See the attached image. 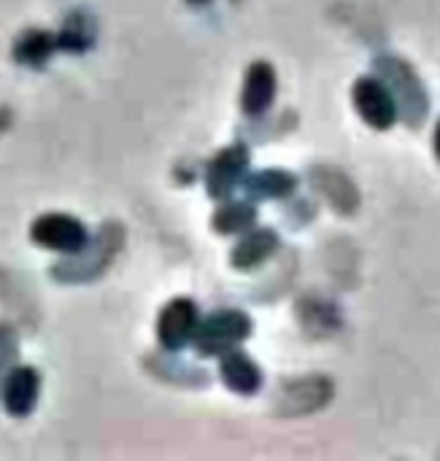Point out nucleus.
I'll return each instance as SVG.
<instances>
[{
  "mask_svg": "<svg viewBox=\"0 0 440 461\" xmlns=\"http://www.w3.org/2000/svg\"><path fill=\"white\" fill-rule=\"evenodd\" d=\"M41 392V378L32 367H14L3 381V405L11 416L24 419L32 413Z\"/></svg>",
  "mask_w": 440,
  "mask_h": 461,
  "instance_id": "0eeeda50",
  "label": "nucleus"
},
{
  "mask_svg": "<svg viewBox=\"0 0 440 461\" xmlns=\"http://www.w3.org/2000/svg\"><path fill=\"white\" fill-rule=\"evenodd\" d=\"M195 332H197V308H195V303L187 300V297H179V300L168 303L165 311L160 313V321H157L160 343L168 351H181L184 346H189L195 340Z\"/></svg>",
  "mask_w": 440,
  "mask_h": 461,
  "instance_id": "39448f33",
  "label": "nucleus"
},
{
  "mask_svg": "<svg viewBox=\"0 0 440 461\" xmlns=\"http://www.w3.org/2000/svg\"><path fill=\"white\" fill-rule=\"evenodd\" d=\"M243 186H246L249 197H254V200H281L295 192L298 178L287 170H260V173L243 178Z\"/></svg>",
  "mask_w": 440,
  "mask_h": 461,
  "instance_id": "f8f14e48",
  "label": "nucleus"
},
{
  "mask_svg": "<svg viewBox=\"0 0 440 461\" xmlns=\"http://www.w3.org/2000/svg\"><path fill=\"white\" fill-rule=\"evenodd\" d=\"M354 105L360 116L376 130H390L398 122L395 97L387 89V84L379 78H360L354 84Z\"/></svg>",
  "mask_w": 440,
  "mask_h": 461,
  "instance_id": "20e7f679",
  "label": "nucleus"
},
{
  "mask_svg": "<svg viewBox=\"0 0 440 461\" xmlns=\"http://www.w3.org/2000/svg\"><path fill=\"white\" fill-rule=\"evenodd\" d=\"M316 186L333 200V205H338L341 211L352 213L357 205H360V194L354 192L352 181H346L338 170H325L319 167L316 170Z\"/></svg>",
  "mask_w": 440,
  "mask_h": 461,
  "instance_id": "4468645a",
  "label": "nucleus"
},
{
  "mask_svg": "<svg viewBox=\"0 0 440 461\" xmlns=\"http://www.w3.org/2000/svg\"><path fill=\"white\" fill-rule=\"evenodd\" d=\"M276 97V73L268 62H254L246 70V81H243V95H241V105L249 116H260L270 108Z\"/></svg>",
  "mask_w": 440,
  "mask_h": 461,
  "instance_id": "6e6552de",
  "label": "nucleus"
},
{
  "mask_svg": "<svg viewBox=\"0 0 440 461\" xmlns=\"http://www.w3.org/2000/svg\"><path fill=\"white\" fill-rule=\"evenodd\" d=\"M246 165H249V151L235 143L225 151H219L211 165H208V173H206V186L211 192V197H227L246 176Z\"/></svg>",
  "mask_w": 440,
  "mask_h": 461,
  "instance_id": "423d86ee",
  "label": "nucleus"
},
{
  "mask_svg": "<svg viewBox=\"0 0 440 461\" xmlns=\"http://www.w3.org/2000/svg\"><path fill=\"white\" fill-rule=\"evenodd\" d=\"M257 221V208L243 200H230L214 213V230L222 235H235L243 230H252Z\"/></svg>",
  "mask_w": 440,
  "mask_h": 461,
  "instance_id": "ddd939ff",
  "label": "nucleus"
},
{
  "mask_svg": "<svg viewBox=\"0 0 440 461\" xmlns=\"http://www.w3.org/2000/svg\"><path fill=\"white\" fill-rule=\"evenodd\" d=\"M376 70L384 78L387 89L392 92L395 105H398V113L411 127H419L425 122V116H427L430 103H427V92H425L422 81L417 78L414 68L406 59L381 57V59H376Z\"/></svg>",
  "mask_w": 440,
  "mask_h": 461,
  "instance_id": "f257e3e1",
  "label": "nucleus"
},
{
  "mask_svg": "<svg viewBox=\"0 0 440 461\" xmlns=\"http://www.w3.org/2000/svg\"><path fill=\"white\" fill-rule=\"evenodd\" d=\"M30 235L43 249L62 251V254H81L89 240L84 224L68 213H46V216L35 219Z\"/></svg>",
  "mask_w": 440,
  "mask_h": 461,
  "instance_id": "7ed1b4c3",
  "label": "nucleus"
},
{
  "mask_svg": "<svg viewBox=\"0 0 440 461\" xmlns=\"http://www.w3.org/2000/svg\"><path fill=\"white\" fill-rule=\"evenodd\" d=\"M279 249V235L273 230H254L249 232L233 251V265L238 270H254Z\"/></svg>",
  "mask_w": 440,
  "mask_h": 461,
  "instance_id": "9b49d317",
  "label": "nucleus"
},
{
  "mask_svg": "<svg viewBox=\"0 0 440 461\" xmlns=\"http://www.w3.org/2000/svg\"><path fill=\"white\" fill-rule=\"evenodd\" d=\"M195 3H203V0H195Z\"/></svg>",
  "mask_w": 440,
  "mask_h": 461,
  "instance_id": "f3484780",
  "label": "nucleus"
},
{
  "mask_svg": "<svg viewBox=\"0 0 440 461\" xmlns=\"http://www.w3.org/2000/svg\"><path fill=\"white\" fill-rule=\"evenodd\" d=\"M219 373H222V381L233 389V392H238V394H254L260 386H262V373H260V367L243 354V351H227V354H222V367H219Z\"/></svg>",
  "mask_w": 440,
  "mask_h": 461,
  "instance_id": "9d476101",
  "label": "nucleus"
},
{
  "mask_svg": "<svg viewBox=\"0 0 440 461\" xmlns=\"http://www.w3.org/2000/svg\"><path fill=\"white\" fill-rule=\"evenodd\" d=\"M333 397V386L325 378H303L287 386L284 392V416H306L319 411L327 400Z\"/></svg>",
  "mask_w": 440,
  "mask_h": 461,
  "instance_id": "1a4fd4ad",
  "label": "nucleus"
},
{
  "mask_svg": "<svg viewBox=\"0 0 440 461\" xmlns=\"http://www.w3.org/2000/svg\"><path fill=\"white\" fill-rule=\"evenodd\" d=\"M54 51V41L46 32H27L19 43H16V59L27 62V65H41L49 54Z\"/></svg>",
  "mask_w": 440,
  "mask_h": 461,
  "instance_id": "2eb2a0df",
  "label": "nucleus"
},
{
  "mask_svg": "<svg viewBox=\"0 0 440 461\" xmlns=\"http://www.w3.org/2000/svg\"><path fill=\"white\" fill-rule=\"evenodd\" d=\"M435 154H438V159H440V122H438V127H435Z\"/></svg>",
  "mask_w": 440,
  "mask_h": 461,
  "instance_id": "dca6fc26",
  "label": "nucleus"
},
{
  "mask_svg": "<svg viewBox=\"0 0 440 461\" xmlns=\"http://www.w3.org/2000/svg\"><path fill=\"white\" fill-rule=\"evenodd\" d=\"M252 332V321L241 311H219L208 316L203 324H197L195 332V348L203 357H222L233 351L238 343H243Z\"/></svg>",
  "mask_w": 440,
  "mask_h": 461,
  "instance_id": "f03ea898",
  "label": "nucleus"
}]
</instances>
